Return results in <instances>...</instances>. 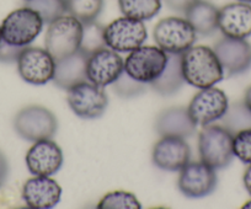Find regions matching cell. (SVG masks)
Listing matches in <instances>:
<instances>
[{
  "label": "cell",
  "mask_w": 251,
  "mask_h": 209,
  "mask_svg": "<svg viewBox=\"0 0 251 209\" xmlns=\"http://www.w3.org/2000/svg\"><path fill=\"white\" fill-rule=\"evenodd\" d=\"M112 90L121 98H134L143 95L147 91V84L136 80L123 71L112 84Z\"/></svg>",
  "instance_id": "cell-29"
},
{
  "label": "cell",
  "mask_w": 251,
  "mask_h": 209,
  "mask_svg": "<svg viewBox=\"0 0 251 209\" xmlns=\"http://www.w3.org/2000/svg\"><path fill=\"white\" fill-rule=\"evenodd\" d=\"M213 49L223 67L224 75H239L251 68V43L246 40L224 36Z\"/></svg>",
  "instance_id": "cell-14"
},
{
  "label": "cell",
  "mask_w": 251,
  "mask_h": 209,
  "mask_svg": "<svg viewBox=\"0 0 251 209\" xmlns=\"http://www.w3.org/2000/svg\"><path fill=\"white\" fill-rule=\"evenodd\" d=\"M197 0H165L166 5L171 9V10L180 11V13H185L190 6L194 3H196Z\"/></svg>",
  "instance_id": "cell-32"
},
{
  "label": "cell",
  "mask_w": 251,
  "mask_h": 209,
  "mask_svg": "<svg viewBox=\"0 0 251 209\" xmlns=\"http://www.w3.org/2000/svg\"><path fill=\"white\" fill-rule=\"evenodd\" d=\"M148 31L143 21L122 16L105 26L106 46L118 53H129L144 45Z\"/></svg>",
  "instance_id": "cell-8"
},
{
  "label": "cell",
  "mask_w": 251,
  "mask_h": 209,
  "mask_svg": "<svg viewBox=\"0 0 251 209\" xmlns=\"http://www.w3.org/2000/svg\"><path fill=\"white\" fill-rule=\"evenodd\" d=\"M243 208H245V209L250 208V209H251V201H248V202H246V203L244 204V206H243Z\"/></svg>",
  "instance_id": "cell-36"
},
{
  "label": "cell",
  "mask_w": 251,
  "mask_h": 209,
  "mask_svg": "<svg viewBox=\"0 0 251 209\" xmlns=\"http://www.w3.org/2000/svg\"><path fill=\"white\" fill-rule=\"evenodd\" d=\"M199 154L201 162L221 170L228 166L234 158L233 134L221 124H208L199 134Z\"/></svg>",
  "instance_id": "cell-3"
},
{
  "label": "cell",
  "mask_w": 251,
  "mask_h": 209,
  "mask_svg": "<svg viewBox=\"0 0 251 209\" xmlns=\"http://www.w3.org/2000/svg\"><path fill=\"white\" fill-rule=\"evenodd\" d=\"M218 30L230 38L246 40L251 36V5L248 3H230L218 11Z\"/></svg>",
  "instance_id": "cell-18"
},
{
  "label": "cell",
  "mask_w": 251,
  "mask_h": 209,
  "mask_svg": "<svg viewBox=\"0 0 251 209\" xmlns=\"http://www.w3.org/2000/svg\"><path fill=\"white\" fill-rule=\"evenodd\" d=\"M86 63L88 56L81 50L55 62V71L52 81L63 90H68L78 84L88 81Z\"/></svg>",
  "instance_id": "cell-20"
},
{
  "label": "cell",
  "mask_w": 251,
  "mask_h": 209,
  "mask_svg": "<svg viewBox=\"0 0 251 209\" xmlns=\"http://www.w3.org/2000/svg\"><path fill=\"white\" fill-rule=\"evenodd\" d=\"M25 1H27V0H25Z\"/></svg>",
  "instance_id": "cell-39"
},
{
  "label": "cell",
  "mask_w": 251,
  "mask_h": 209,
  "mask_svg": "<svg viewBox=\"0 0 251 209\" xmlns=\"http://www.w3.org/2000/svg\"><path fill=\"white\" fill-rule=\"evenodd\" d=\"M191 156V149L185 138L173 136L161 137L151 153L154 165L164 171H180Z\"/></svg>",
  "instance_id": "cell-16"
},
{
  "label": "cell",
  "mask_w": 251,
  "mask_h": 209,
  "mask_svg": "<svg viewBox=\"0 0 251 209\" xmlns=\"http://www.w3.org/2000/svg\"><path fill=\"white\" fill-rule=\"evenodd\" d=\"M181 67V54H169L163 73L149 85L161 96H173L185 85Z\"/></svg>",
  "instance_id": "cell-22"
},
{
  "label": "cell",
  "mask_w": 251,
  "mask_h": 209,
  "mask_svg": "<svg viewBox=\"0 0 251 209\" xmlns=\"http://www.w3.org/2000/svg\"><path fill=\"white\" fill-rule=\"evenodd\" d=\"M244 103H245V106L251 111V86L246 89L245 95H244Z\"/></svg>",
  "instance_id": "cell-35"
},
{
  "label": "cell",
  "mask_w": 251,
  "mask_h": 209,
  "mask_svg": "<svg viewBox=\"0 0 251 209\" xmlns=\"http://www.w3.org/2000/svg\"><path fill=\"white\" fill-rule=\"evenodd\" d=\"M25 5L37 11L47 25L67 14L66 0H27Z\"/></svg>",
  "instance_id": "cell-27"
},
{
  "label": "cell",
  "mask_w": 251,
  "mask_h": 209,
  "mask_svg": "<svg viewBox=\"0 0 251 209\" xmlns=\"http://www.w3.org/2000/svg\"><path fill=\"white\" fill-rule=\"evenodd\" d=\"M229 101L226 93L218 88L201 89L192 97L187 111L196 126H208L219 121L226 115Z\"/></svg>",
  "instance_id": "cell-11"
},
{
  "label": "cell",
  "mask_w": 251,
  "mask_h": 209,
  "mask_svg": "<svg viewBox=\"0 0 251 209\" xmlns=\"http://www.w3.org/2000/svg\"><path fill=\"white\" fill-rule=\"evenodd\" d=\"M25 160L33 176H53L63 165V151L55 141L42 139L28 149Z\"/></svg>",
  "instance_id": "cell-15"
},
{
  "label": "cell",
  "mask_w": 251,
  "mask_h": 209,
  "mask_svg": "<svg viewBox=\"0 0 251 209\" xmlns=\"http://www.w3.org/2000/svg\"><path fill=\"white\" fill-rule=\"evenodd\" d=\"M221 121V126L234 136L238 132L251 128V111L245 106L244 101L235 102L228 107Z\"/></svg>",
  "instance_id": "cell-24"
},
{
  "label": "cell",
  "mask_w": 251,
  "mask_h": 209,
  "mask_svg": "<svg viewBox=\"0 0 251 209\" xmlns=\"http://www.w3.org/2000/svg\"><path fill=\"white\" fill-rule=\"evenodd\" d=\"M3 41V37H1V26H0V42Z\"/></svg>",
  "instance_id": "cell-38"
},
{
  "label": "cell",
  "mask_w": 251,
  "mask_h": 209,
  "mask_svg": "<svg viewBox=\"0 0 251 209\" xmlns=\"http://www.w3.org/2000/svg\"><path fill=\"white\" fill-rule=\"evenodd\" d=\"M168 57L158 46H141L129 52L125 61V71L141 83L151 84L163 73Z\"/></svg>",
  "instance_id": "cell-7"
},
{
  "label": "cell",
  "mask_w": 251,
  "mask_h": 209,
  "mask_svg": "<svg viewBox=\"0 0 251 209\" xmlns=\"http://www.w3.org/2000/svg\"><path fill=\"white\" fill-rule=\"evenodd\" d=\"M23 49L24 47L9 45L5 41H1L0 42V62L1 63H14V62H18L19 56H20Z\"/></svg>",
  "instance_id": "cell-31"
},
{
  "label": "cell",
  "mask_w": 251,
  "mask_h": 209,
  "mask_svg": "<svg viewBox=\"0 0 251 209\" xmlns=\"http://www.w3.org/2000/svg\"><path fill=\"white\" fill-rule=\"evenodd\" d=\"M153 38L155 45L168 54H182L195 45L197 33L185 18L169 16L156 23Z\"/></svg>",
  "instance_id": "cell-6"
},
{
  "label": "cell",
  "mask_w": 251,
  "mask_h": 209,
  "mask_svg": "<svg viewBox=\"0 0 251 209\" xmlns=\"http://www.w3.org/2000/svg\"><path fill=\"white\" fill-rule=\"evenodd\" d=\"M99 209H141L136 196L127 191H113L105 194L98 203Z\"/></svg>",
  "instance_id": "cell-28"
},
{
  "label": "cell",
  "mask_w": 251,
  "mask_h": 209,
  "mask_svg": "<svg viewBox=\"0 0 251 209\" xmlns=\"http://www.w3.org/2000/svg\"><path fill=\"white\" fill-rule=\"evenodd\" d=\"M233 153L241 163L251 164V128L244 129L233 136Z\"/></svg>",
  "instance_id": "cell-30"
},
{
  "label": "cell",
  "mask_w": 251,
  "mask_h": 209,
  "mask_svg": "<svg viewBox=\"0 0 251 209\" xmlns=\"http://www.w3.org/2000/svg\"><path fill=\"white\" fill-rule=\"evenodd\" d=\"M125 71V61L118 52L105 47L88 56L86 75L90 83L99 86L111 85Z\"/></svg>",
  "instance_id": "cell-13"
},
{
  "label": "cell",
  "mask_w": 251,
  "mask_h": 209,
  "mask_svg": "<svg viewBox=\"0 0 251 209\" xmlns=\"http://www.w3.org/2000/svg\"><path fill=\"white\" fill-rule=\"evenodd\" d=\"M67 101L72 111L84 119L100 118L105 114L108 97L102 86L84 81L68 89Z\"/></svg>",
  "instance_id": "cell-9"
},
{
  "label": "cell",
  "mask_w": 251,
  "mask_h": 209,
  "mask_svg": "<svg viewBox=\"0 0 251 209\" xmlns=\"http://www.w3.org/2000/svg\"><path fill=\"white\" fill-rule=\"evenodd\" d=\"M68 15L74 16L80 23L95 21L103 8V0H66Z\"/></svg>",
  "instance_id": "cell-25"
},
{
  "label": "cell",
  "mask_w": 251,
  "mask_h": 209,
  "mask_svg": "<svg viewBox=\"0 0 251 209\" xmlns=\"http://www.w3.org/2000/svg\"><path fill=\"white\" fill-rule=\"evenodd\" d=\"M118 6L123 16L144 23L158 15L161 0H118Z\"/></svg>",
  "instance_id": "cell-23"
},
{
  "label": "cell",
  "mask_w": 251,
  "mask_h": 209,
  "mask_svg": "<svg viewBox=\"0 0 251 209\" xmlns=\"http://www.w3.org/2000/svg\"><path fill=\"white\" fill-rule=\"evenodd\" d=\"M178 172V189L188 198H203L216 189V170L203 162H188Z\"/></svg>",
  "instance_id": "cell-12"
},
{
  "label": "cell",
  "mask_w": 251,
  "mask_h": 209,
  "mask_svg": "<svg viewBox=\"0 0 251 209\" xmlns=\"http://www.w3.org/2000/svg\"><path fill=\"white\" fill-rule=\"evenodd\" d=\"M181 67L186 84L197 89H206L221 83L224 70L213 48L192 46L181 54Z\"/></svg>",
  "instance_id": "cell-1"
},
{
  "label": "cell",
  "mask_w": 251,
  "mask_h": 209,
  "mask_svg": "<svg viewBox=\"0 0 251 209\" xmlns=\"http://www.w3.org/2000/svg\"><path fill=\"white\" fill-rule=\"evenodd\" d=\"M81 36L83 23L66 14L48 23L45 36V48L54 61L58 62L80 49Z\"/></svg>",
  "instance_id": "cell-2"
},
{
  "label": "cell",
  "mask_w": 251,
  "mask_h": 209,
  "mask_svg": "<svg viewBox=\"0 0 251 209\" xmlns=\"http://www.w3.org/2000/svg\"><path fill=\"white\" fill-rule=\"evenodd\" d=\"M16 63L19 75L27 84L41 86L53 80L55 61L46 48L24 47Z\"/></svg>",
  "instance_id": "cell-10"
},
{
  "label": "cell",
  "mask_w": 251,
  "mask_h": 209,
  "mask_svg": "<svg viewBox=\"0 0 251 209\" xmlns=\"http://www.w3.org/2000/svg\"><path fill=\"white\" fill-rule=\"evenodd\" d=\"M155 131L160 137L173 136L190 138L196 133V124L185 107H169L163 110L155 119Z\"/></svg>",
  "instance_id": "cell-19"
},
{
  "label": "cell",
  "mask_w": 251,
  "mask_h": 209,
  "mask_svg": "<svg viewBox=\"0 0 251 209\" xmlns=\"http://www.w3.org/2000/svg\"><path fill=\"white\" fill-rule=\"evenodd\" d=\"M218 11L219 9L209 1L197 0L185 11V19L197 35L208 37L218 30Z\"/></svg>",
  "instance_id": "cell-21"
},
{
  "label": "cell",
  "mask_w": 251,
  "mask_h": 209,
  "mask_svg": "<svg viewBox=\"0 0 251 209\" xmlns=\"http://www.w3.org/2000/svg\"><path fill=\"white\" fill-rule=\"evenodd\" d=\"M14 129L27 141L52 139L58 131V119L52 111L40 105H30L16 114Z\"/></svg>",
  "instance_id": "cell-4"
},
{
  "label": "cell",
  "mask_w": 251,
  "mask_h": 209,
  "mask_svg": "<svg viewBox=\"0 0 251 209\" xmlns=\"http://www.w3.org/2000/svg\"><path fill=\"white\" fill-rule=\"evenodd\" d=\"M238 1H241V3H248V4H251V0H238Z\"/></svg>",
  "instance_id": "cell-37"
},
{
  "label": "cell",
  "mask_w": 251,
  "mask_h": 209,
  "mask_svg": "<svg viewBox=\"0 0 251 209\" xmlns=\"http://www.w3.org/2000/svg\"><path fill=\"white\" fill-rule=\"evenodd\" d=\"M243 182H244V186H245V189L251 196V164H249L248 169H246L245 172H244Z\"/></svg>",
  "instance_id": "cell-34"
},
{
  "label": "cell",
  "mask_w": 251,
  "mask_h": 209,
  "mask_svg": "<svg viewBox=\"0 0 251 209\" xmlns=\"http://www.w3.org/2000/svg\"><path fill=\"white\" fill-rule=\"evenodd\" d=\"M42 18L37 11L23 6L11 11L1 23L3 41L18 47H27L40 36L43 30Z\"/></svg>",
  "instance_id": "cell-5"
},
{
  "label": "cell",
  "mask_w": 251,
  "mask_h": 209,
  "mask_svg": "<svg viewBox=\"0 0 251 209\" xmlns=\"http://www.w3.org/2000/svg\"><path fill=\"white\" fill-rule=\"evenodd\" d=\"M9 175V163L4 153L0 150V187L5 184Z\"/></svg>",
  "instance_id": "cell-33"
},
{
  "label": "cell",
  "mask_w": 251,
  "mask_h": 209,
  "mask_svg": "<svg viewBox=\"0 0 251 209\" xmlns=\"http://www.w3.org/2000/svg\"><path fill=\"white\" fill-rule=\"evenodd\" d=\"M62 198V187L52 176H33L23 187V199L33 209H50Z\"/></svg>",
  "instance_id": "cell-17"
},
{
  "label": "cell",
  "mask_w": 251,
  "mask_h": 209,
  "mask_svg": "<svg viewBox=\"0 0 251 209\" xmlns=\"http://www.w3.org/2000/svg\"><path fill=\"white\" fill-rule=\"evenodd\" d=\"M107 47L105 41V27L95 21L83 23L80 49L86 56H90L96 50Z\"/></svg>",
  "instance_id": "cell-26"
}]
</instances>
